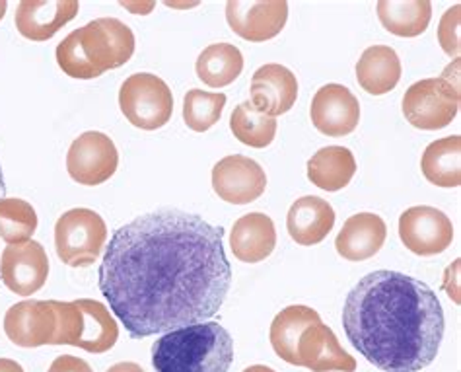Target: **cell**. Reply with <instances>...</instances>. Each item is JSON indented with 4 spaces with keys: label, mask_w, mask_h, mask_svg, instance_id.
Masks as SVG:
<instances>
[{
    "label": "cell",
    "mask_w": 461,
    "mask_h": 372,
    "mask_svg": "<svg viewBox=\"0 0 461 372\" xmlns=\"http://www.w3.org/2000/svg\"><path fill=\"white\" fill-rule=\"evenodd\" d=\"M230 285L222 228L174 209L121 226L100 266V291L135 340L212 318Z\"/></svg>",
    "instance_id": "1"
},
{
    "label": "cell",
    "mask_w": 461,
    "mask_h": 372,
    "mask_svg": "<svg viewBox=\"0 0 461 372\" xmlns=\"http://www.w3.org/2000/svg\"><path fill=\"white\" fill-rule=\"evenodd\" d=\"M343 328L368 363L384 372H419L444 340V310L427 283L380 269L347 295Z\"/></svg>",
    "instance_id": "2"
},
{
    "label": "cell",
    "mask_w": 461,
    "mask_h": 372,
    "mask_svg": "<svg viewBox=\"0 0 461 372\" xmlns=\"http://www.w3.org/2000/svg\"><path fill=\"white\" fill-rule=\"evenodd\" d=\"M135 45V33L125 22L98 18L57 45V65L70 78L92 80L127 65Z\"/></svg>",
    "instance_id": "3"
},
{
    "label": "cell",
    "mask_w": 461,
    "mask_h": 372,
    "mask_svg": "<svg viewBox=\"0 0 461 372\" xmlns=\"http://www.w3.org/2000/svg\"><path fill=\"white\" fill-rule=\"evenodd\" d=\"M232 361V335L218 322L172 330L152 345L156 372H228Z\"/></svg>",
    "instance_id": "4"
},
{
    "label": "cell",
    "mask_w": 461,
    "mask_h": 372,
    "mask_svg": "<svg viewBox=\"0 0 461 372\" xmlns=\"http://www.w3.org/2000/svg\"><path fill=\"white\" fill-rule=\"evenodd\" d=\"M57 310V335L53 345H72L94 355L113 349L119 340V326L105 304L94 298L70 303L53 300Z\"/></svg>",
    "instance_id": "5"
},
{
    "label": "cell",
    "mask_w": 461,
    "mask_h": 372,
    "mask_svg": "<svg viewBox=\"0 0 461 372\" xmlns=\"http://www.w3.org/2000/svg\"><path fill=\"white\" fill-rule=\"evenodd\" d=\"M105 240V221L92 209H70L55 224L57 256L68 268H88L95 263Z\"/></svg>",
    "instance_id": "6"
},
{
    "label": "cell",
    "mask_w": 461,
    "mask_h": 372,
    "mask_svg": "<svg viewBox=\"0 0 461 372\" xmlns=\"http://www.w3.org/2000/svg\"><path fill=\"white\" fill-rule=\"evenodd\" d=\"M119 107L131 125L142 131H156L172 119L174 95L160 77L137 73L121 84Z\"/></svg>",
    "instance_id": "7"
},
{
    "label": "cell",
    "mask_w": 461,
    "mask_h": 372,
    "mask_svg": "<svg viewBox=\"0 0 461 372\" xmlns=\"http://www.w3.org/2000/svg\"><path fill=\"white\" fill-rule=\"evenodd\" d=\"M459 86L440 78H424L411 84L403 95V115L422 131H438L450 125L459 112Z\"/></svg>",
    "instance_id": "8"
},
{
    "label": "cell",
    "mask_w": 461,
    "mask_h": 372,
    "mask_svg": "<svg viewBox=\"0 0 461 372\" xmlns=\"http://www.w3.org/2000/svg\"><path fill=\"white\" fill-rule=\"evenodd\" d=\"M115 142L100 131H86L72 141L67 154L68 176L80 186H102L117 172Z\"/></svg>",
    "instance_id": "9"
},
{
    "label": "cell",
    "mask_w": 461,
    "mask_h": 372,
    "mask_svg": "<svg viewBox=\"0 0 461 372\" xmlns=\"http://www.w3.org/2000/svg\"><path fill=\"white\" fill-rule=\"evenodd\" d=\"M399 238L412 254L430 258L452 246L454 226L440 209L419 205L407 209L399 217Z\"/></svg>",
    "instance_id": "10"
},
{
    "label": "cell",
    "mask_w": 461,
    "mask_h": 372,
    "mask_svg": "<svg viewBox=\"0 0 461 372\" xmlns=\"http://www.w3.org/2000/svg\"><path fill=\"white\" fill-rule=\"evenodd\" d=\"M6 338L23 349L53 345L57 335V310L53 300H22L5 316Z\"/></svg>",
    "instance_id": "11"
},
{
    "label": "cell",
    "mask_w": 461,
    "mask_h": 372,
    "mask_svg": "<svg viewBox=\"0 0 461 372\" xmlns=\"http://www.w3.org/2000/svg\"><path fill=\"white\" fill-rule=\"evenodd\" d=\"M226 20L241 40L263 43L276 38L286 26L288 3L285 0H267V3H246V0H230L226 3Z\"/></svg>",
    "instance_id": "12"
},
{
    "label": "cell",
    "mask_w": 461,
    "mask_h": 372,
    "mask_svg": "<svg viewBox=\"0 0 461 372\" xmlns=\"http://www.w3.org/2000/svg\"><path fill=\"white\" fill-rule=\"evenodd\" d=\"M214 194L232 205H248L258 201L267 189L263 168L249 156H226L212 168Z\"/></svg>",
    "instance_id": "13"
},
{
    "label": "cell",
    "mask_w": 461,
    "mask_h": 372,
    "mask_svg": "<svg viewBox=\"0 0 461 372\" xmlns=\"http://www.w3.org/2000/svg\"><path fill=\"white\" fill-rule=\"evenodd\" d=\"M0 277L14 295L32 296L43 289L50 277V258L45 248L30 240L26 244L8 246L0 258Z\"/></svg>",
    "instance_id": "14"
},
{
    "label": "cell",
    "mask_w": 461,
    "mask_h": 372,
    "mask_svg": "<svg viewBox=\"0 0 461 372\" xmlns=\"http://www.w3.org/2000/svg\"><path fill=\"white\" fill-rule=\"evenodd\" d=\"M310 117L320 133L345 137L353 133L360 123V104L343 84H325L313 95Z\"/></svg>",
    "instance_id": "15"
},
{
    "label": "cell",
    "mask_w": 461,
    "mask_h": 372,
    "mask_svg": "<svg viewBox=\"0 0 461 372\" xmlns=\"http://www.w3.org/2000/svg\"><path fill=\"white\" fill-rule=\"evenodd\" d=\"M296 367H306L312 372H353L355 357L343 349L337 335L323 322L313 323L300 335L296 345Z\"/></svg>",
    "instance_id": "16"
},
{
    "label": "cell",
    "mask_w": 461,
    "mask_h": 372,
    "mask_svg": "<svg viewBox=\"0 0 461 372\" xmlns=\"http://www.w3.org/2000/svg\"><path fill=\"white\" fill-rule=\"evenodd\" d=\"M80 10L77 0H23L16 8V30L30 41H47L75 20Z\"/></svg>",
    "instance_id": "17"
},
{
    "label": "cell",
    "mask_w": 461,
    "mask_h": 372,
    "mask_svg": "<svg viewBox=\"0 0 461 372\" xmlns=\"http://www.w3.org/2000/svg\"><path fill=\"white\" fill-rule=\"evenodd\" d=\"M298 98V80L290 68L269 63L263 65L256 70V75L251 78V104L258 112L278 117L285 115Z\"/></svg>",
    "instance_id": "18"
},
{
    "label": "cell",
    "mask_w": 461,
    "mask_h": 372,
    "mask_svg": "<svg viewBox=\"0 0 461 372\" xmlns=\"http://www.w3.org/2000/svg\"><path fill=\"white\" fill-rule=\"evenodd\" d=\"M387 226L380 214L358 213L348 217L335 238L337 254L348 261H366L382 250Z\"/></svg>",
    "instance_id": "19"
},
{
    "label": "cell",
    "mask_w": 461,
    "mask_h": 372,
    "mask_svg": "<svg viewBox=\"0 0 461 372\" xmlns=\"http://www.w3.org/2000/svg\"><path fill=\"white\" fill-rule=\"evenodd\" d=\"M335 226V211L321 197L306 195L293 203L286 214V231L300 246H315L330 236Z\"/></svg>",
    "instance_id": "20"
},
{
    "label": "cell",
    "mask_w": 461,
    "mask_h": 372,
    "mask_svg": "<svg viewBox=\"0 0 461 372\" xmlns=\"http://www.w3.org/2000/svg\"><path fill=\"white\" fill-rule=\"evenodd\" d=\"M276 231L271 217L265 213H249L240 217L230 232V248L244 263H259L273 254Z\"/></svg>",
    "instance_id": "21"
},
{
    "label": "cell",
    "mask_w": 461,
    "mask_h": 372,
    "mask_svg": "<svg viewBox=\"0 0 461 372\" xmlns=\"http://www.w3.org/2000/svg\"><path fill=\"white\" fill-rule=\"evenodd\" d=\"M402 61L395 50L387 45H372L364 51L357 63V80L364 92L384 95L392 92L402 80Z\"/></svg>",
    "instance_id": "22"
},
{
    "label": "cell",
    "mask_w": 461,
    "mask_h": 372,
    "mask_svg": "<svg viewBox=\"0 0 461 372\" xmlns=\"http://www.w3.org/2000/svg\"><path fill=\"white\" fill-rule=\"evenodd\" d=\"M357 174L355 154L345 147H325L308 162V179L323 191H341Z\"/></svg>",
    "instance_id": "23"
},
{
    "label": "cell",
    "mask_w": 461,
    "mask_h": 372,
    "mask_svg": "<svg viewBox=\"0 0 461 372\" xmlns=\"http://www.w3.org/2000/svg\"><path fill=\"white\" fill-rule=\"evenodd\" d=\"M318 322H321V316L310 306L294 304L278 312L269 331V340L275 353L285 363L296 367V345L300 335Z\"/></svg>",
    "instance_id": "24"
},
{
    "label": "cell",
    "mask_w": 461,
    "mask_h": 372,
    "mask_svg": "<svg viewBox=\"0 0 461 372\" xmlns=\"http://www.w3.org/2000/svg\"><path fill=\"white\" fill-rule=\"evenodd\" d=\"M375 10L382 26L397 38L422 35L432 18V5L429 0H382Z\"/></svg>",
    "instance_id": "25"
},
{
    "label": "cell",
    "mask_w": 461,
    "mask_h": 372,
    "mask_svg": "<svg viewBox=\"0 0 461 372\" xmlns=\"http://www.w3.org/2000/svg\"><path fill=\"white\" fill-rule=\"evenodd\" d=\"M420 170L436 187H459L461 184V137L452 135L430 142L422 152Z\"/></svg>",
    "instance_id": "26"
},
{
    "label": "cell",
    "mask_w": 461,
    "mask_h": 372,
    "mask_svg": "<svg viewBox=\"0 0 461 372\" xmlns=\"http://www.w3.org/2000/svg\"><path fill=\"white\" fill-rule=\"evenodd\" d=\"M195 70L206 86L224 88L244 70V55L232 43H212L197 57Z\"/></svg>",
    "instance_id": "27"
},
{
    "label": "cell",
    "mask_w": 461,
    "mask_h": 372,
    "mask_svg": "<svg viewBox=\"0 0 461 372\" xmlns=\"http://www.w3.org/2000/svg\"><path fill=\"white\" fill-rule=\"evenodd\" d=\"M230 131L244 145L251 149H265L275 141L276 119L258 112L248 100L241 102L230 117Z\"/></svg>",
    "instance_id": "28"
},
{
    "label": "cell",
    "mask_w": 461,
    "mask_h": 372,
    "mask_svg": "<svg viewBox=\"0 0 461 372\" xmlns=\"http://www.w3.org/2000/svg\"><path fill=\"white\" fill-rule=\"evenodd\" d=\"M38 231V213L23 199H0V238L8 246L26 244Z\"/></svg>",
    "instance_id": "29"
},
{
    "label": "cell",
    "mask_w": 461,
    "mask_h": 372,
    "mask_svg": "<svg viewBox=\"0 0 461 372\" xmlns=\"http://www.w3.org/2000/svg\"><path fill=\"white\" fill-rule=\"evenodd\" d=\"M224 105L226 95L222 92H203L193 88L184 98V122L195 133H204L221 122Z\"/></svg>",
    "instance_id": "30"
},
{
    "label": "cell",
    "mask_w": 461,
    "mask_h": 372,
    "mask_svg": "<svg viewBox=\"0 0 461 372\" xmlns=\"http://www.w3.org/2000/svg\"><path fill=\"white\" fill-rule=\"evenodd\" d=\"M459 12L461 6L454 5V8H450L446 12L440 20L438 26V41L442 45V50L446 55L450 57H457L459 55Z\"/></svg>",
    "instance_id": "31"
},
{
    "label": "cell",
    "mask_w": 461,
    "mask_h": 372,
    "mask_svg": "<svg viewBox=\"0 0 461 372\" xmlns=\"http://www.w3.org/2000/svg\"><path fill=\"white\" fill-rule=\"evenodd\" d=\"M50 372H94L92 367L84 358L72 355H60L50 367Z\"/></svg>",
    "instance_id": "32"
},
{
    "label": "cell",
    "mask_w": 461,
    "mask_h": 372,
    "mask_svg": "<svg viewBox=\"0 0 461 372\" xmlns=\"http://www.w3.org/2000/svg\"><path fill=\"white\" fill-rule=\"evenodd\" d=\"M105 372H147L139 363H132V361H123V363H117L113 367H109Z\"/></svg>",
    "instance_id": "33"
},
{
    "label": "cell",
    "mask_w": 461,
    "mask_h": 372,
    "mask_svg": "<svg viewBox=\"0 0 461 372\" xmlns=\"http://www.w3.org/2000/svg\"><path fill=\"white\" fill-rule=\"evenodd\" d=\"M121 6L129 8L132 14H149L154 8V3H121Z\"/></svg>",
    "instance_id": "34"
},
{
    "label": "cell",
    "mask_w": 461,
    "mask_h": 372,
    "mask_svg": "<svg viewBox=\"0 0 461 372\" xmlns=\"http://www.w3.org/2000/svg\"><path fill=\"white\" fill-rule=\"evenodd\" d=\"M0 372H23V368L12 358H0Z\"/></svg>",
    "instance_id": "35"
},
{
    "label": "cell",
    "mask_w": 461,
    "mask_h": 372,
    "mask_svg": "<svg viewBox=\"0 0 461 372\" xmlns=\"http://www.w3.org/2000/svg\"><path fill=\"white\" fill-rule=\"evenodd\" d=\"M241 372H276V370L271 368V367H267V365H251V367H248L246 370H241Z\"/></svg>",
    "instance_id": "36"
},
{
    "label": "cell",
    "mask_w": 461,
    "mask_h": 372,
    "mask_svg": "<svg viewBox=\"0 0 461 372\" xmlns=\"http://www.w3.org/2000/svg\"><path fill=\"white\" fill-rule=\"evenodd\" d=\"M6 194V186H5V176H3V166H0V199Z\"/></svg>",
    "instance_id": "37"
},
{
    "label": "cell",
    "mask_w": 461,
    "mask_h": 372,
    "mask_svg": "<svg viewBox=\"0 0 461 372\" xmlns=\"http://www.w3.org/2000/svg\"><path fill=\"white\" fill-rule=\"evenodd\" d=\"M6 8H8L6 0H0V22H3V18H5V14H6Z\"/></svg>",
    "instance_id": "38"
}]
</instances>
